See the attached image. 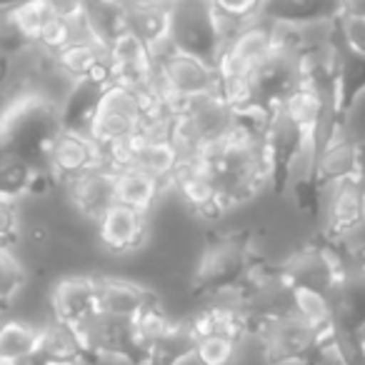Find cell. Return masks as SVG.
Wrapping results in <instances>:
<instances>
[{"mask_svg": "<svg viewBox=\"0 0 365 365\" xmlns=\"http://www.w3.org/2000/svg\"><path fill=\"white\" fill-rule=\"evenodd\" d=\"M61 108L36 93H18L0 110V163L46 168L53 140L61 135Z\"/></svg>", "mask_w": 365, "mask_h": 365, "instance_id": "obj_1", "label": "cell"}, {"mask_svg": "<svg viewBox=\"0 0 365 365\" xmlns=\"http://www.w3.org/2000/svg\"><path fill=\"white\" fill-rule=\"evenodd\" d=\"M263 268L265 263L263 258H258L248 233L218 235L210 240L200 258L190 293L210 303H220L223 298L233 300L253 283Z\"/></svg>", "mask_w": 365, "mask_h": 365, "instance_id": "obj_2", "label": "cell"}, {"mask_svg": "<svg viewBox=\"0 0 365 365\" xmlns=\"http://www.w3.org/2000/svg\"><path fill=\"white\" fill-rule=\"evenodd\" d=\"M228 43V28L223 26L213 0H178L170 8L168 48L180 56L195 58L210 68H220Z\"/></svg>", "mask_w": 365, "mask_h": 365, "instance_id": "obj_3", "label": "cell"}, {"mask_svg": "<svg viewBox=\"0 0 365 365\" xmlns=\"http://www.w3.org/2000/svg\"><path fill=\"white\" fill-rule=\"evenodd\" d=\"M238 123V110L218 93L195 98L175 108L170 138L182 158H200L228 140Z\"/></svg>", "mask_w": 365, "mask_h": 365, "instance_id": "obj_4", "label": "cell"}, {"mask_svg": "<svg viewBox=\"0 0 365 365\" xmlns=\"http://www.w3.org/2000/svg\"><path fill=\"white\" fill-rule=\"evenodd\" d=\"M258 340L268 365H323L333 355L330 330L313 325L298 313L275 320Z\"/></svg>", "mask_w": 365, "mask_h": 365, "instance_id": "obj_5", "label": "cell"}, {"mask_svg": "<svg viewBox=\"0 0 365 365\" xmlns=\"http://www.w3.org/2000/svg\"><path fill=\"white\" fill-rule=\"evenodd\" d=\"M148 110L150 108L140 91L120 86V83L106 86L91 125V138L101 145L103 158L106 153L140 138L143 125L148 120Z\"/></svg>", "mask_w": 365, "mask_h": 365, "instance_id": "obj_6", "label": "cell"}, {"mask_svg": "<svg viewBox=\"0 0 365 365\" xmlns=\"http://www.w3.org/2000/svg\"><path fill=\"white\" fill-rule=\"evenodd\" d=\"M195 333V360L200 365H228L248 338L243 315L233 303H210L190 318Z\"/></svg>", "mask_w": 365, "mask_h": 365, "instance_id": "obj_7", "label": "cell"}, {"mask_svg": "<svg viewBox=\"0 0 365 365\" xmlns=\"http://www.w3.org/2000/svg\"><path fill=\"white\" fill-rule=\"evenodd\" d=\"M278 270L293 290H305V293L323 295V298H333L335 288L345 275L338 250L325 238L290 255Z\"/></svg>", "mask_w": 365, "mask_h": 365, "instance_id": "obj_8", "label": "cell"}, {"mask_svg": "<svg viewBox=\"0 0 365 365\" xmlns=\"http://www.w3.org/2000/svg\"><path fill=\"white\" fill-rule=\"evenodd\" d=\"M83 343L91 355V363H98V360H120L128 365L145 363L148 335L140 320L98 315L91 328L83 333Z\"/></svg>", "mask_w": 365, "mask_h": 365, "instance_id": "obj_9", "label": "cell"}, {"mask_svg": "<svg viewBox=\"0 0 365 365\" xmlns=\"http://www.w3.org/2000/svg\"><path fill=\"white\" fill-rule=\"evenodd\" d=\"M325 240H348L365 223V175L335 182L320 203Z\"/></svg>", "mask_w": 365, "mask_h": 365, "instance_id": "obj_10", "label": "cell"}, {"mask_svg": "<svg viewBox=\"0 0 365 365\" xmlns=\"http://www.w3.org/2000/svg\"><path fill=\"white\" fill-rule=\"evenodd\" d=\"M278 46V31L268 26L265 21L245 23L240 28H233L228 33L223 61H220L218 73L228 76H250L270 53Z\"/></svg>", "mask_w": 365, "mask_h": 365, "instance_id": "obj_11", "label": "cell"}, {"mask_svg": "<svg viewBox=\"0 0 365 365\" xmlns=\"http://www.w3.org/2000/svg\"><path fill=\"white\" fill-rule=\"evenodd\" d=\"M343 11V0H263L260 21L278 31H310L335 26Z\"/></svg>", "mask_w": 365, "mask_h": 365, "instance_id": "obj_12", "label": "cell"}, {"mask_svg": "<svg viewBox=\"0 0 365 365\" xmlns=\"http://www.w3.org/2000/svg\"><path fill=\"white\" fill-rule=\"evenodd\" d=\"M101 163H106V158H103L101 145L91 135L61 130V135L53 140L51 150H48L46 170L53 178V182H63L68 188L73 180L86 175Z\"/></svg>", "mask_w": 365, "mask_h": 365, "instance_id": "obj_13", "label": "cell"}, {"mask_svg": "<svg viewBox=\"0 0 365 365\" xmlns=\"http://www.w3.org/2000/svg\"><path fill=\"white\" fill-rule=\"evenodd\" d=\"M53 320L68 325L76 333H86L93 320L101 315V303H98V278H63L51 293Z\"/></svg>", "mask_w": 365, "mask_h": 365, "instance_id": "obj_14", "label": "cell"}, {"mask_svg": "<svg viewBox=\"0 0 365 365\" xmlns=\"http://www.w3.org/2000/svg\"><path fill=\"white\" fill-rule=\"evenodd\" d=\"M108 68H110V81L120 86L145 91L153 78V51L135 38L130 31L120 33L113 43L106 46Z\"/></svg>", "mask_w": 365, "mask_h": 365, "instance_id": "obj_15", "label": "cell"}, {"mask_svg": "<svg viewBox=\"0 0 365 365\" xmlns=\"http://www.w3.org/2000/svg\"><path fill=\"white\" fill-rule=\"evenodd\" d=\"M68 193H71V203L76 208V213L81 218L98 223L118 203L115 168L110 163H101L98 168L88 170L86 175L73 180L68 185Z\"/></svg>", "mask_w": 365, "mask_h": 365, "instance_id": "obj_16", "label": "cell"}, {"mask_svg": "<svg viewBox=\"0 0 365 365\" xmlns=\"http://www.w3.org/2000/svg\"><path fill=\"white\" fill-rule=\"evenodd\" d=\"M98 303H101V315L123 320H143L145 315L163 310L155 293L123 278L98 280Z\"/></svg>", "mask_w": 365, "mask_h": 365, "instance_id": "obj_17", "label": "cell"}, {"mask_svg": "<svg viewBox=\"0 0 365 365\" xmlns=\"http://www.w3.org/2000/svg\"><path fill=\"white\" fill-rule=\"evenodd\" d=\"M173 185L180 190L188 208L200 218H215V215L225 213L215 180L205 168L203 158H182L173 175Z\"/></svg>", "mask_w": 365, "mask_h": 365, "instance_id": "obj_18", "label": "cell"}, {"mask_svg": "<svg viewBox=\"0 0 365 365\" xmlns=\"http://www.w3.org/2000/svg\"><path fill=\"white\" fill-rule=\"evenodd\" d=\"M195 358V333L190 320L170 323L163 320L160 325L148 333V350L143 365H185Z\"/></svg>", "mask_w": 365, "mask_h": 365, "instance_id": "obj_19", "label": "cell"}, {"mask_svg": "<svg viewBox=\"0 0 365 365\" xmlns=\"http://www.w3.org/2000/svg\"><path fill=\"white\" fill-rule=\"evenodd\" d=\"M91 355L83 343V335L68 325L51 320L41 328L38 348L31 358V365H88Z\"/></svg>", "mask_w": 365, "mask_h": 365, "instance_id": "obj_20", "label": "cell"}, {"mask_svg": "<svg viewBox=\"0 0 365 365\" xmlns=\"http://www.w3.org/2000/svg\"><path fill=\"white\" fill-rule=\"evenodd\" d=\"M98 238L108 253H133L145 240V213L115 203L98 220Z\"/></svg>", "mask_w": 365, "mask_h": 365, "instance_id": "obj_21", "label": "cell"}, {"mask_svg": "<svg viewBox=\"0 0 365 365\" xmlns=\"http://www.w3.org/2000/svg\"><path fill=\"white\" fill-rule=\"evenodd\" d=\"M103 91H106V86L96 81L76 83V86L71 88V93H68V98L61 103L63 130L91 135V125H93V118H96Z\"/></svg>", "mask_w": 365, "mask_h": 365, "instance_id": "obj_22", "label": "cell"}, {"mask_svg": "<svg viewBox=\"0 0 365 365\" xmlns=\"http://www.w3.org/2000/svg\"><path fill=\"white\" fill-rule=\"evenodd\" d=\"M160 190L163 185L155 178L148 175V173L138 170L133 165L115 168V193L120 205H128V208L148 215V210L153 208Z\"/></svg>", "mask_w": 365, "mask_h": 365, "instance_id": "obj_23", "label": "cell"}, {"mask_svg": "<svg viewBox=\"0 0 365 365\" xmlns=\"http://www.w3.org/2000/svg\"><path fill=\"white\" fill-rule=\"evenodd\" d=\"M41 328L23 320L0 323V365H31Z\"/></svg>", "mask_w": 365, "mask_h": 365, "instance_id": "obj_24", "label": "cell"}, {"mask_svg": "<svg viewBox=\"0 0 365 365\" xmlns=\"http://www.w3.org/2000/svg\"><path fill=\"white\" fill-rule=\"evenodd\" d=\"M83 26H86L88 36L96 38L101 46H108L120 33L128 31V3L125 0H110L96 11H88L83 16Z\"/></svg>", "mask_w": 365, "mask_h": 365, "instance_id": "obj_25", "label": "cell"}, {"mask_svg": "<svg viewBox=\"0 0 365 365\" xmlns=\"http://www.w3.org/2000/svg\"><path fill=\"white\" fill-rule=\"evenodd\" d=\"M168 28H170V11L128 6V31L140 38L153 53L168 46Z\"/></svg>", "mask_w": 365, "mask_h": 365, "instance_id": "obj_26", "label": "cell"}, {"mask_svg": "<svg viewBox=\"0 0 365 365\" xmlns=\"http://www.w3.org/2000/svg\"><path fill=\"white\" fill-rule=\"evenodd\" d=\"M8 21L21 33L23 41H28L31 46H38L43 33L48 31V26H51L56 18H53V13L48 11V6L43 0H26L16 11L8 13Z\"/></svg>", "mask_w": 365, "mask_h": 365, "instance_id": "obj_27", "label": "cell"}, {"mask_svg": "<svg viewBox=\"0 0 365 365\" xmlns=\"http://www.w3.org/2000/svg\"><path fill=\"white\" fill-rule=\"evenodd\" d=\"M23 283H26V270L23 263L16 258L13 248L0 245V303H11L18 293H21Z\"/></svg>", "mask_w": 365, "mask_h": 365, "instance_id": "obj_28", "label": "cell"}, {"mask_svg": "<svg viewBox=\"0 0 365 365\" xmlns=\"http://www.w3.org/2000/svg\"><path fill=\"white\" fill-rule=\"evenodd\" d=\"M213 6H215V11H218L220 21H223V26L228 28V33H230L233 28L258 21L263 0H213Z\"/></svg>", "mask_w": 365, "mask_h": 365, "instance_id": "obj_29", "label": "cell"}, {"mask_svg": "<svg viewBox=\"0 0 365 365\" xmlns=\"http://www.w3.org/2000/svg\"><path fill=\"white\" fill-rule=\"evenodd\" d=\"M18 213H16V205L11 203H3L0 200V245H6V248H13L18 238Z\"/></svg>", "mask_w": 365, "mask_h": 365, "instance_id": "obj_30", "label": "cell"}, {"mask_svg": "<svg viewBox=\"0 0 365 365\" xmlns=\"http://www.w3.org/2000/svg\"><path fill=\"white\" fill-rule=\"evenodd\" d=\"M53 18L66 23H81L83 21V6L81 0H43Z\"/></svg>", "mask_w": 365, "mask_h": 365, "instance_id": "obj_31", "label": "cell"}, {"mask_svg": "<svg viewBox=\"0 0 365 365\" xmlns=\"http://www.w3.org/2000/svg\"><path fill=\"white\" fill-rule=\"evenodd\" d=\"M130 8H158V11H170L178 0H125Z\"/></svg>", "mask_w": 365, "mask_h": 365, "instance_id": "obj_32", "label": "cell"}, {"mask_svg": "<svg viewBox=\"0 0 365 365\" xmlns=\"http://www.w3.org/2000/svg\"><path fill=\"white\" fill-rule=\"evenodd\" d=\"M21 3H26V0H0V18L8 16L11 11H16Z\"/></svg>", "mask_w": 365, "mask_h": 365, "instance_id": "obj_33", "label": "cell"}, {"mask_svg": "<svg viewBox=\"0 0 365 365\" xmlns=\"http://www.w3.org/2000/svg\"><path fill=\"white\" fill-rule=\"evenodd\" d=\"M106 3H110V0H81V6H83V16H86L88 11H96V8L106 6Z\"/></svg>", "mask_w": 365, "mask_h": 365, "instance_id": "obj_34", "label": "cell"}, {"mask_svg": "<svg viewBox=\"0 0 365 365\" xmlns=\"http://www.w3.org/2000/svg\"><path fill=\"white\" fill-rule=\"evenodd\" d=\"M6 308H8L6 303H0V315H3V310H6Z\"/></svg>", "mask_w": 365, "mask_h": 365, "instance_id": "obj_35", "label": "cell"}]
</instances>
